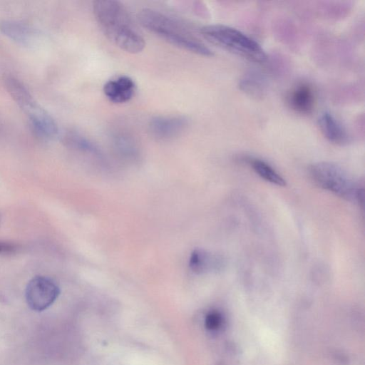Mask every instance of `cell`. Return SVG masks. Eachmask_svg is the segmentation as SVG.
<instances>
[{
	"label": "cell",
	"instance_id": "cell-1",
	"mask_svg": "<svg viewBox=\"0 0 365 365\" xmlns=\"http://www.w3.org/2000/svg\"><path fill=\"white\" fill-rule=\"evenodd\" d=\"M93 13L101 30L116 46L133 54L143 50L145 39L121 2L114 0L95 1Z\"/></svg>",
	"mask_w": 365,
	"mask_h": 365
},
{
	"label": "cell",
	"instance_id": "cell-2",
	"mask_svg": "<svg viewBox=\"0 0 365 365\" xmlns=\"http://www.w3.org/2000/svg\"><path fill=\"white\" fill-rule=\"evenodd\" d=\"M140 25L172 45L200 56H210L212 51L184 24L155 9H143L138 14Z\"/></svg>",
	"mask_w": 365,
	"mask_h": 365
},
{
	"label": "cell",
	"instance_id": "cell-3",
	"mask_svg": "<svg viewBox=\"0 0 365 365\" xmlns=\"http://www.w3.org/2000/svg\"><path fill=\"white\" fill-rule=\"evenodd\" d=\"M200 34L210 43L255 63H263L267 54L255 40L240 31L222 24H210L200 29Z\"/></svg>",
	"mask_w": 365,
	"mask_h": 365
},
{
	"label": "cell",
	"instance_id": "cell-4",
	"mask_svg": "<svg viewBox=\"0 0 365 365\" xmlns=\"http://www.w3.org/2000/svg\"><path fill=\"white\" fill-rule=\"evenodd\" d=\"M311 179L319 187L346 200L364 204V187L344 168L329 162H320L309 168Z\"/></svg>",
	"mask_w": 365,
	"mask_h": 365
},
{
	"label": "cell",
	"instance_id": "cell-5",
	"mask_svg": "<svg viewBox=\"0 0 365 365\" xmlns=\"http://www.w3.org/2000/svg\"><path fill=\"white\" fill-rule=\"evenodd\" d=\"M60 289L56 282L44 276L32 278L26 287L25 297L34 311L41 312L48 308L58 298Z\"/></svg>",
	"mask_w": 365,
	"mask_h": 365
},
{
	"label": "cell",
	"instance_id": "cell-6",
	"mask_svg": "<svg viewBox=\"0 0 365 365\" xmlns=\"http://www.w3.org/2000/svg\"><path fill=\"white\" fill-rule=\"evenodd\" d=\"M188 120L182 115H158L152 118L148 124L151 135L159 140H169L183 133Z\"/></svg>",
	"mask_w": 365,
	"mask_h": 365
},
{
	"label": "cell",
	"instance_id": "cell-7",
	"mask_svg": "<svg viewBox=\"0 0 365 365\" xmlns=\"http://www.w3.org/2000/svg\"><path fill=\"white\" fill-rule=\"evenodd\" d=\"M135 83L128 76H119L108 80L103 86L106 97L112 103H123L129 101L134 96Z\"/></svg>",
	"mask_w": 365,
	"mask_h": 365
},
{
	"label": "cell",
	"instance_id": "cell-8",
	"mask_svg": "<svg viewBox=\"0 0 365 365\" xmlns=\"http://www.w3.org/2000/svg\"><path fill=\"white\" fill-rule=\"evenodd\" d=\"M314 91L307 83L298 84L288 96V103L290 107L301 114L310 113L314 108Z\"/></svg>",
	"mask_w": 365,
	"mask_h": 365
},
{
	"label": "cell",
	"instance_id": "cell-9",
	"mask_svg": "<svg viewBox=\"0 0 365 365\" xmlns=\"http://www.w3.org/2000/svg\"><path fill=\"white\" fill-rule=\"evenodd\" d=\"M4 83L8 92L20 108L29 113L37 108L32 95L19 79L13 76H6Z\"/></svg>",
	"mask_w": 365,
	"mask_h": 365
},
{
	"label": "cell",
	"instance_id": "cell-10",
	"mask_svg": "<svg viewBox=\"0 0 365 365\" xmlns=\"http://www.w3.org/2000/svg\"><path fill=\"white\" fill-rule=\"evenodd\" d=\"M318 123L321 132L329 141L337 145L347 143L349 137L345 129L331 113H322Z\"/></svg>",
	"mask_w": 365,
	"mask_h": 365
},
{
	"label": "cell",
	"instance_id": "cell-11",
	"mask_svg": "<svg viewBox=\"0 0 365 365\" xmlns=\"http://www.w3.org/2000/svg\"><path fill=\"white\" fill-rule=\"evenodd\" d=\"M29 125L32 132L43 139H51L58 134V127L53 118L38 109L29 113Z\"/></svg>",
	"mask_w": 365,
	"mask_h": 365
},
{
	"label": "cell",
	"instance_id": "cell-12",
	"mask_svg": "<svg viewBox=\"0 0 365 365\" xmlns=\"http://www.w3.org/2000/svg\"><path fill=\"white\" fill-rule=\"evenodd\" d=\"M222 264L221 257L202 249L194 250L189 260L190 269L197 274L218 270Z\"/></svg>",
	"mask_w": 365,
	"mask_h": 365
},
{
	"label": "cell",
	"instance_id": "cell-13",
	"mask_svg": "<svg viewBox=\"0 0 365 365\" xmlns=\"http://www.w3.org/2000/svg\"><path fill=\"white\" fill-rule=\"evenodd\" d=\"M0 29L10 39L21 45L31 43L36 37L32 28L19 21H4L0 25Z\"/></svg>",
	"mask_w": 365,
	"mask_h": 365
},
{
	"label": "cell",
	"instance_id": "cell-14",
	"mask_svg": "<svg viewBox=\"0 0 365 365\" xmlns=\"http://www.w3.org/2000/svg\"><path fill=\"white\" fill-rule=\"evenodd\" d=\"M250 164L255 172L266 181L278 186H285V180L269 164L259 159H252Z\"/></svg>",
	"mask_w": 365,
	"mask_h": 365
},
{
	"label": "cell",
	"instance_id": "cell-15",
	"mask_svg": "<svg viewBox=\"0 0 365 365\" xmlns=\"http://www.w3.org/2000/svg\"><path fill=\"white\" fill-rule=\"evenodd\" d=\"M65 138L66 143L73 148L90 153L98 152L95 144L78 132H68L66 133Z\"/></svg>",
	"mask_w": 365,
	"mask_h": 365
},
{
	"label": "cell",
	"instance_id": "cell-16",
	"mask_svg": "<svg viewBox=\"0 0 365 365\" xmlns=\"http://www.w3.org/2000/svg\"><path fill=\"white\" fill-rule=\"evenodd\" d=\"M239 85L241 90L253 96H261L264 91L260 80L255 76L245 77Z\"/></svg>",
	"mask_w": 365,
	"mask_h": 365
},
{
	"label": "cell",
	"instance_id": "cell-17",
	"mask_svg": "<svg viewBox=\"0 0 365 365\" xmlns=\"http://www.w3.org/2000/svg\"><path fill=\"white\" fill-rule=\"evenodd\" d=\"M223 323V317L221 313L217 310L209 312L205 318V326L206 329L211 331H215L220 329Z\"/></svg>",
	"mask_w": 365,
	"mask_h": 365
},
{
	"label": "cell",
	"instance_id": "cell-18",
	"mask_svg": "<svg viewBox=\"0 0 365 365\" xmlns=\"http://www.w3.org/2000/svg\"><path fill=\"white\" fill-rule=\"evenodd\" d=\"M114 143L116 147L123 151L133 152L135 148L134 140L126 133H119L115 136Z\"/></svg>",
	"mask_w": 365,
	"mask_h": 365
},
{
	"label": "cell",
	"instance_id": "cell-19",
	"mask_svg": "<svg viewBox=\"0 0 365 365\" xmlns=\"http://www.w3.org/2000/svg\"><path fill=\"white\" fill-rule=\"evenodd\" d=\"M17 245L7 242H0V254H9L15 252Z\"/></svg>",
	"mask_w": 365,
	"mask_h": 365
}]
</instances>
